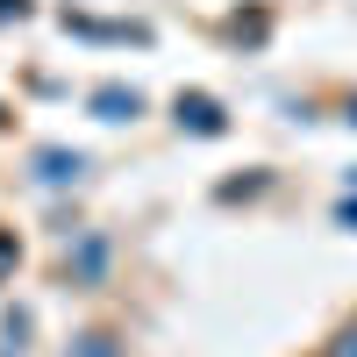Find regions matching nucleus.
<instances>
[{"mask_svg": "<svg viewBox=\"0 0 357 357\" xmlns=\"http://www.w3.org/2000/svg\"><path fill=\"white\" fill-rule=\"evenodd\" d=\"M107 272H114V243H107L100 229H79L72 243H65V286L93 293V286H107Z\"/></svg>", "mask_w": 357, "mask_h": 357, "instance_id": "obj_1", "label": "nucleus"}, {"mask_svg": "<svg viewBox=\"0 0 357 357\" xmlns=\"http://www.w3.org/2000/svg\"><path fill=\"white\" fill-rule=\"evenodd\" d=\"M172 129L178 136H229V107L215 93H200V86H186V93H172Z\"/></svg>", "mask_w": 357, "mask_h": 357, "instance_id": "obj_2", "label": "nucleus"}, {"mask_svg": "<svg viewBox=\"0 0 357 357\" xmlns=\"http://www.w3.org/2000/svg\"><path fill=\"white\" fill-rule=\"evenodd\" d=\"M57 29H65V36H86V43H151L143 22H100L86 8H57Z\"/></svg>", "mask_w": 357, "mask_h": 357, "instance_id": "obj_3", "label": "nucleus"}, {"mask_svg": "<svg viewBox=\"0 0 357 357\" xmlns=\"http://www.w3.org/2000/svg\"><path fill=\"white\" fill-rule=\"evenodd\" d=\"M29 178H36L43 193H65V186H79V178H86V158L65 151V143H43V151L29 158Z\"/></svg>", "mask_w": 357, "mask_h": 357, "instance_id": "obj_4", "label": "nucleus"}, {"mask_svg": "<svg viewBox=\"0 0 357 357\" xmlns=\"http://www.w3.org/2000/svg\"><path fill=\"white\" fill-rule=\"evenodd\" d=\"M86 114L122 129V122H136V114H143V93H136V86H122V79H107V86H93V93H86Z\"/></svg>", "mask_w": 357, "mask_h": 357, "instance_id": "obj_5", "label": "nucleus"}, {"mask_svg": "<svg viewBox=\"0 0 357 357\" xmlns=\"http://www.w3.org/2000/svg\"><path fill=\"white\" fill-rule=\"evenodd\" d=\"M222 36H229V43H250V50H257L264 36H272V15H264V8H236V15L222 22Z\"/></svg>", "mask_w": 357, "mask_h": 357, "instance_id": "obj_6", "label": "nucleus"}, {"mask_svg": "<svg viewBox=\"0 0 357 357\" xmlns=\"http://www.w3.org/2000/svg\"><path fill=\"white\" fill-rule=\"evenodd\" d=\"M257 193H272V172H243V178H222V186H215V200H222V207L257 200Z\"/></svg>", "mask_w": 357, "mask_h": 357, "instance_id": "obj_7", "label": "nucleus"}, {"mask_svg": "<svg viewBox=\"0 0 357 357\" xmlns=\"http://www.w3.org/2000/svg\"><path fill=\"white\" fill-rule=\"evenodd\" d=\"M65 357H122V336L114 329H86V336L65 343Z\"/></svg>", "mask_w": 357, "mask_h": 357, "instance_id": "obj_8", "label": "nucleus"}, {"mask_svg": "<svg viewBox=\"0 0 357 357\" xmlns=\"http://www.w3.org/2000/svg\"><path fill=\"white\" fill-rule=\"evenodd\" d=\"M22 350H29V314L15 307L8 321H0V357H22Z\"/></svg>", "mask_w": 357, "mask_h": 357, "instance_id": "obj_9", "label": "nucleus"}, {"mask_svg": "<svg viewBox=\"0 0 357 357\" xmlns=\"http://www.w3.org/2000/svg\"><path fill=\"white\" fill-rule=\"evenodd\" d=\"M314 357H357V314H350V321H343V329H336L329 343H321Z\"/></svg>", "mask_w": 357, "mask_h": 357, "instance_id": "obj_10", "label": "nucleus"}, {"mask_svg": "<svg viewBox=\"0 0 357 357\" xmlns=\"http://www.w3.org/2000/svg\"><path fill=\"white\" fill-rule=\"evenodd\" d=\"M15 264H22V243H15V229H0V286L15 279Z\"/></svg>", "mask_w": 357, "mask_h": 357, "instance_id": "obj_11", "label": "nucleus"}, {"mask_svg": "<svg viewBox=\"0 0 357 357\" xmlns=\"http://www.w3.org/2000/svg\"><path fill=\"white\" fill-rule=\"evenodd\" d=\"M329 222H336V229H350V236H357V193H343V200H336V207H329Z\"/></svg>", "mask_w": 357, "mask_h": 357, "instance_id": "obj_12", "label": "nucleus"}, {"mask_svg": "<svg viewBox=\"0 0 357 357\" xmlns=\"http://www.w3.org/2000/svg\"><path fill=\"white\" fill-rule=\"evenodd\" d=\"M29 15H36V0H0V29H8V22H29Z\"/></svg>", "mask_w": 357, "mask_h": 357, "instance_id": "obj_13", "label": "nucleus"}, {"mask_svg": "<svg viewBox=\"0 0 357 357\" xmlns=\"http://www.w3.org/2000/svg\"><path fill=\"white\" fill-rule=\"evenodd\" d=\"M343 122H350V129H357V93H343Z\"/></svg>", "mask_w": 357, "mask_h": 357, "instance_id": "obj_14", "label": "nucleus"}, {"mask_svg": "<svg viewBox=\"0 0 357 357\" xmlns=\"http://www.w3.org/2000/svg\"><path fill=\"white\" fill-rule=\"evenodd\" d=\"M343 193H357V165H350V172H343Z\"/></svg>", "mask_w": 357, "mask_h": 357, "instance_id": "obj_15", "label": "nucleus"}, {"mask_svg": "<svg viewBox=\"0 0 357 357\" xmlns=\"http://www.w3.org/2000/svg\"><path fill=\"white\" fill-rule=\"evenodd\" d=\"M0 129H8V100H0Z\"/></svg>", "mask_w": 357, "mask_h": 357, "instance_id": "obj_16", "label": "nucleus"}]
</instances>
